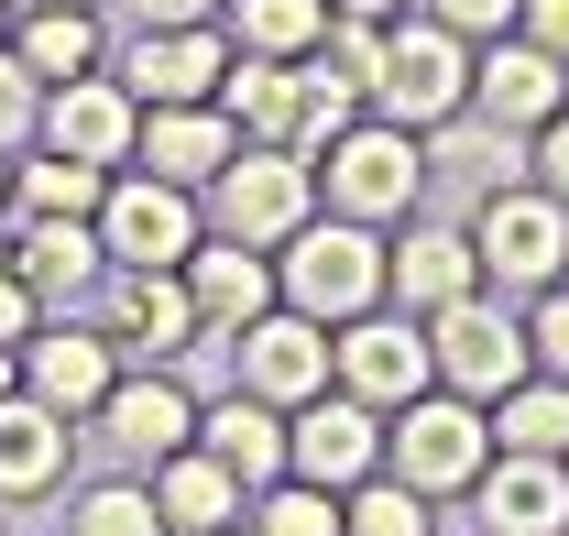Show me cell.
I'll use <instances>...</instances> for the list:
<instances>
[{
    "instance_id": "44",
    "label": "cell",
    "mask_w": 569,
    "mask_h": 536,
    "mask_svg": "<svg viewBox=\"0 0 569 536\" xmlns=\"http://www.w3.org/2000/svg\"><path fill=\"white\" fill-rule=\"evenodd\" d=\"M0 230H11V153H0Z\"/></svg>"
},
{
    "instance_id": "12",
    "label": "cell",
    "mask_w": 569,
    "mask_h": 536,
    "mask_svg": "<svg viewBox=\"0 0 569 536\" xmlns=\"http://www.w3.org/2000/svg\"><path fill=\"white\" fill-rule=\"evenodd\" d=\"M110 384H121V350H110L99 318H44V329L22 339V395L56 405L67 427H88V416L110 405Z\"/></svg>"
},
{
    "instance_id": "5",
    "label": "cell",
    "mask_w": 569,
    "mask_h": 536,
    "mask_svg": "<svg viewBox=\"0 0 569 536\" xmlns=\"http://www.w3.org/2000/svg\"><path fill=\"white\" fill-rule=\"evenodd\" d=\"M417 187H427V132L383 121V110H361L351 132L318 153V208H340V219H372V230L417 219Z\"/></svg>"
},
{
    "instance_id": "22",
    "label": "cell",
    "mask_w": 569,
    "mask_h": 536,
    "mask_svg": "<svg viewBox=\"0 0 569 536\" xmlns=\"http://www.w3.org/2000/svg\"><path fill=\"white\" fill-rule=\"evenodd\" d=\"M230 153H241V132H230L219 99H198V110H142V132H132V165L164 176V187H187V198H209V176Z\"/></svg>"
},
{
    "instance_id": "39",
    "label": "cell",
    "mask_w": 569,
    "mask_h": 536,
    "mask_svg": "<svg viewBox=\"0 0 569 536\" xmlns=\"http://www.w3.org/2000/svg\"><path fill=\"white\" fill-rule=\"evenodd\" d=\"M526 176H537V187L569 208V110L548 121V132H526Z\"/></svg>"
},
{
    "instance_id": "11",
    "label": "cell",
    "mask_w": 569,
    "mask_h": 536,
    "mask_svg": "<svg viewBox=\"0 0 569 536\" xmlns=\"http://www.w3.org/2000/svg\"><path fill=\"white\" fill-rule=\"evenodd\" d=\"M284 470L296 482H318V493H351V482H372L383 470V405L361 395H307L296 416H284Z\"/></svg>"
},
{
    "instance_id": "9",
    "label": "cell",
    "mask_w": 569,
    "mask_h": 536,
    "mask_svg": "<svg viewBox=\"0 0 569 536\" xmlns=\"http://www.w3.org/2000/svg\"><path fill=\"white\" fill-rule=\"evenodd\" d=\"M198 241H209V208L187 198V187H164V176H142V165L110 176V198H99V252H110V264L176 274Z\"/></svg>"
},
{
    "instance_id": "14",
    "label": "cell",
    "mask_w": 569,
    "mask_h": 536,
    "mask_svg": "<svg viewBox=\"0 0 569 536\" xmlns=\"http://www.w3.org/2000/svg\"><path fill=\"white\" fill-rule=\"evenodd\" d=\"M132 132H142V99H132L110 67L44 88V121H33L44 153H77V165H99V176H121V165H132Z\"/></svg>"
},
{
    "instance_id": "4",
    "label": "cell",
    "mask_w": 569,
    "mask_h": 536,
    "mask_svg": "<svg viewBox=\"0 0 569 536\" xmlns=\"http://www.w3.org/2000/svg\"><path fill=\"white\" fill-rule=\"evenodd\" d=\"M482 460H493V416L471 395H449V384H427V395H406L383 416V470L417 482L427 504H460L482 482Z\"/></svg>"
},
{
    "instance_id": "45",
    "label": "cell",
    "mask_w": 569,
    "mask_h": 536,
    "mask_svg": "<svg viewBox=\"0 0 569 536\" xmlns=\"http://www.w3.org/2000/svg\"><path fill=\"white\" fill-rule=\"evenodd\" d=\"M22 11H56V0H11V22H22Z\"/></svg>"
},
{
    "instance_id": "38",
    "label": "cell",
    "mask_w": 569,
    "mask_h": 536,
    "mask_svg": "<svg viewBox=\"0 0 569 536\" xmlns=\"http://www.w3.org/2000/svg\"><path fill=\"white\" fill-rule=\"evenodd\" d=\"M33 329H44V307H33V285H22V264H11V230H0V350H22Z\"/></svg>"
},
{
    "instance_id": "32",
    "label": "cell",
    "mask_w": 569,
    "mask_h": 536,
    "mask_svg": "<svg viewBox=\"0 0 569 536\" xmlns=\"http://www.w3.org/2000/svg\"><path fill=\"white\" fill-rule=\"evenodd\" d=\"M340 536H427V493L395 482V470H372V482L340 493Z\"/></svg>"
},
{
    "instance_id": "21",
    "label": "cell",
    "mask_w": 569,
    "mask_h": 536,
    "mask_svg": "<svg viewBox=\"0 0 569 536\" xmlns=\"http://www.w3.org/2000/svg\"><path fill=\"white\" fill-rule=\"evenodd\" d=\"M176 274H187V296H198V329H209L219 350L252 329L263 307H284V296H274V252H252V241H219V230H209V241H198Z\"/></svg>"
},
{
    "instance_id": "10",
    "label": "cell",
    "mask_w": 569,
    "mask_h": 536,
    "mask_svg": "<svg viewBox=\"0 0 569 536\" xmlns=\"http://www.w3.org/2000/svg\"><path fill=\"white\" fill-rule=\"evenodd\" d=\"M329 384L340 395H361V405H395L406 395H427L438 373H427V318H406V307H361L351 329H329Z\"/></svg>"
},
{
    "instance_id": "47",
    "label": "cell",
    "mask_w": 569,
    "mask_h": 536,
    "mask_svg": "<svg viewBox=\"0 0 569 536\" xmlns=\"http://www.w3.org/2000/svg\"><path fill=\"white\" fill-rule=\"evenodd\" d=\"M230 536H252V526H230Z\"/></svg>"
},
{
    "instance_id": "17",
    "label": "cell",
    "mask_w": 569,
    "mask_h": 536,
    "mask_svg": "<svg viewBox=\"0 0 569 536\" xmlns=\"http://www.w3.org/2000/svg\"><path fill=\"white\" fill-rule=\"evenodd\" d=\"M88 427H99L132 470H153V460H176V449H198V395L153 361V373H121V384H110V405H99Z\"/></svg>"
},
{
    "instance_id": "7",
    "label": "cell",
    "mask_w": 569,
    "mask_h": 536,
    "mask_svg": "<svg viewBox=\"0 0 569 536\" xmlns=\"http://www.w3.org/2000/svg\"><path fill=\"white\" fill-rule=\"evenodd\" d=\"M372 110H383V121H406V132L460 121V110H471V44H460L449 22H427V11H395V22H383Z\"/></svg>"
},
{
    "instance_id": "42",
    "label": "cell",
    "mask_w": 569,
    "mask_h": 536,
    "mask_svg": "<svg viewBox=\"0 0 569 536\" xmlns=\"http://www.w3.org/2000/svg\"><path fill=\"white\" fill-rule=\"evenodd\" d=\"M329 11H351V22H395V11H417V0H329Z\"/></svg>"
},
{
    "instance_id": "40",
    "label": "cell",
    "mask_w": 569,
    "mask_h": 536,
    "mask_svg": "<svg viewBox=\"0 0 569 536\" xmlns=\"http://www.w3.org/2000/svg\"><path fill=\"white\" fill-rule=\"evenodd\" d=\"M132 33H187V22H219V0H121Z\"/></svg>"
},
{
    "instance_id": "34",
    "label": "cell",
    "mask_w": 569,
    "mask_h": 536,
    "mask_svg": "<svg viewBox=\"0 0 569 536\" xmlns=\"http://www.w3.org/2000/svg\"><path fill=\"white\" fill-rule=\"evenodd\" d=\"M241 526H252V536H340V493H318V482H296V470H284V482L252 493V515H241Z\"/></svg>"
},
{
    "instance_id": "35",
    "label": "cell",
    "mask_w": 569,
    "mask_h": 536,
    "mask_svg": "<svg viewBox=\"0 0 569 536\" xmlns=\"http://www.w3.org/2000/svg\"><path fill=\"white\" fill-rule=\"evenodd\" d=\"M33 121H44V77L0 44V153H33Z\"/></svg>"
},
{
    "instance_id": "29",
    "label": "cell",
    "mask_w": 569,
    "mask_h": 536,
    "mask_svg": "<svg viewBox=\"0 0 569 536\" xmlns=\"http://www.w3.org/2000/svg\"><path fill=\"white\" fill-rule=\"evenodd\" d=\"M110 198V176L99 165H77V153H11V219H99Z\"/></svg>"
},
{
    "instance_id": "27",
    "label": "cell",
    "mask_w": 569,
    "mask_h": 536,
    "mask_svg": "<svg viewBox=\"0 0 569 536\" xmlns=\"http://www.w3.org/2000/svg\"><path fill=\"white\" fill-rule=\"evenodd\" d=\"M11 56L44 77V88H67V77H99V67H110V22H99V0L22 11V22H11Z\"/></svg>"
},
{
    "instance_id": "20",
    "label": "cell",
    "mask_w": 569,
    "mask_h": 536,
    "mask_svg": "<svg viewBox=\"0 0 569 536\" xmlns=\"http://www.w3.org/2000/svg\"><path fill=\"white\" fill-rule=\"evenodd\" d=\"M11 264H22V285H33L44 318H77L99 296L110 252H99V219H11Z\"/></svg>"
},
{
    "instance_id": "30",
    "label": "cell",
    "mask_w": 569,
    "mask_h": 536,
    "mask_svg": "<svg viewBox=\"0 0 569 536\" xmlns=\"http://www.w3.org/2000/svg\"><path fill=\"white\" fill-rule=\"evenodd\" d=\"M219 33H230V56H318V33H329V0H219Z\"/></svg>"
},
{
    "instance_id": "43",
    "label": "cell",
    "mask_w": 569,
    "mask_h": 536,
    "mask_svg": "<svg viewBox=\"0 0 569 536\" xmlns=\"http://www.w3.org/2000/svg\"><path fill=\"white\" fill-rule=\"evenodd\" d=\"M0 395H22V350H0Z\"/></svg>"
},
{
    "instance_id": "8",
    "label": "cell",
    "mask_w": 569,
    "mask_h": 536,
    "mask_svg": "<svg viewBox=\"0 0 569 536\" xmlns=\"http://www.w3.org/2000/svg\"><path fill=\"white\" fill-rule=\"evenodd\" d=\"M88 318L110 329L121 350V373H153V361H176V350H198V296H187V274H142V264H110L99 274V296H88Z\"/></svg>"
},
{
    "instance_id": "13",
    "label": "cell",
    "mask_w": 569,
    "mask_h": 536,
    "mask_svg": "<svg viewBox=\"0 0 569 536\" xmlns=\"http://www.w3.org/2000/svg\"><path fill=\"white\" fill-rule=\"evenodd\" d=\"M559 110H569V67L548 44H526V33L471 44V121H493V132H548Z\"/></svg>"
},
{
    "instance_id": "25",
    "label": "cell",
    "mask_w": 569,
    "mask_h": 536,
    "mask_svg": "<svg viewBox=\"0 0 569 536\" xmlns=\"http://www.w3.org/2000/svg\"><path fill=\"white\" fill-rule=\"evenodd\" d=\"M142 482H153V515H164V536H230L241 515H252V493H241V482H230L209 449H176V460H153Z\"/></svg>"
},
{
    "instance_id": "41",
    "label": "cell",
    "mask_w": 569,
    "mask_h": 536,
    "mask_svg": "<svg viewBox=\"0 0 569 536\" xmlns=\"http://www.w3.org/2000/svg\"><path fill=\"white\" fill-rule=\"evenodd\" d=\"M515 33H526V44H548V56L569 67V0H526V11H515Z\"/></svg>"
},
{
    "instance_id": "24",
    "label": "cell",
    "mask_w": 569,
    "mask_h": 536,
    "mask_svg": "<svg viewBox=\"0 0 569 536\" xmlns=\"http://www.w3.org/2000/svg\"><path fill=\"white\" fill-rule=\"evenodd\" d=\"M198 449H209L241 493H263V482H284V405H263V395H230L219 405H198Z\"/></svg>"
},
{
    "instance_id": "15",
    "label": "cell",
    "mask_w": 569,
    "mask_h": 536,
    "mask_svg": "<svg viewBox=\"0 0 569 536\" xmlns=\"http://www.w3.org/2000/svg\"><path fill=\"white\" fill-rule=\"evenodd\" d=\"M110 77L132 88L142 110H198V99H219V77H230V33H219V22H187V33H132V44L110 56Z\"/></svg>"
},
{
    "instance_id": "37",
    "label": "cell",
    "mask_w": 569,
    "mask_h": 536,
    "mask_svg": "<svg viewBox=\"0 0 569 536\" xmlns=\"http://www.w3.org/2000/svg\"><path fill=\"white\" fill-rule=\"evenodd\" d=\"M417 11H427V22H449L460 44H493V33H515L526 0H417Z\"/></svg>"
},
{
    "instance_id": "36",
    "label": "cell",
    "mask_w": 569,
    "mask_h": 536,
    "mask_svg": "<svg viewBox=\"0 0 569 536\" xmlns=\"http://www.w3.org/2000/svg\"><path fill=\"white\" fill-rule=\"evenodd\" d=\"M526 350H537V373H559V384H569V285L526 296Z\"/></svg>"
},
{
    "instance_id": "18",
    "label": "cell",
    "mask_w": 569,
    "mask_h": 536,
    "mask_svg": "<svg viewBox=\"0 0 569 536\" xmlns=\"http://www.w3.org/2000/svg\"><path fill=\"white\" fill-rule=\"evenodd\" d=\"M230 361H241V395L284 405V416H296L307 395H329V329L296 318V307H263L252 329L230 339Z\"/></svg>"
},
{
    "instance_id": "6",
    "label": "cell",
    "mask_w": 569,
    "mask_h": 536,
    "mask_svg": "<svg viewBox=\"0 0 569 536\" xmlns=\"http://www.w3.org/2000/svg\"><path fill=\"white\" fill-rule=\"evenodd\" d=\"M427 373H438L449 395H471V405L515 395V384L537 373V350H526V307L493 296V285H471L460 307H438V318H427Z\"/></svg>"
},
{
    "instance_id": "16",
    "label": "cell",
    "mask_w": 569,
    "mask_h": 536,
    "mask_svg": "<svg viewBox=\"0 0 569 536\" xmlns=\"http://www.w3.org/2000/svg\"><path fill=\"white\" fill-rule=\"evenodd\" d=\"M471 285H482L471 230H449V219H395V241H383V307L438 318V307H460Z\"/></svg>"
},
{
    "instance_id": "46",
    "label": "cell",
    "mask_w": 569,
    "mask_h": 536,
    "mask_svg": "<svg viewBox=\"0 0 569 536\" xmlns=\"http://www.w3.org/2000/svg\"><path fill=\"white\" fill-rule=\"evenodd\" d=\"M0 44H11V0H0Z\"/></svg>"
},
{
    "instance_id": "2",
    "label": "cell",
    "mask_w": 569,
    "mask_h": 536,
    "mask_svg": "<svg viewBox=\"0 0 569 536\" xmlns=\"http://www.w3.org/2000/svg\"><path fill=\"white\" fill-rule=\"evenodd\" d=\"M471 264H482V285L493 296H548V285H569V208L537 187V176H515V187H493V198H471Z\"/></svg>"
},
{
    "instance_id": "19",
    "label": "cell",
    "mask_w": 569,
    "mask_h": 536,
    "mask_svg": "<svg viewBox=\"0 0 569 536\" xmlns=\"http://www.w3.org/2000/svg\"><path fill=\"white\" fill-rule=\"evenodd\" d=\"M482 536H569V460H526V449H493L482 482L460 493Z\"/></svg>"
},
{
    "instance_id": "33",
    "label": "cell",
    "mask_w": 569,
    "mask_h": 536,
    "mask_svg": "<svg viewBox=\"0 0 569 536\" xmlns=\"http://www.w3.org/2000/svg\"><path fill=\"white\" fill-rule=\"evenodd\" d=\"M67 536H164V515H153V482L142 470H121V482H88L77 493Z\"/></svg>"
},
{
    "instance_id": "28",
    "label": "cell",
    "mask_w": 569,
    "mask_h": 536,
    "mask_svg": "<svg viewBox=\"0 0 569 536\" xmlns=\"http://www.w3.org/2000/svg\"><path fill=\"white\" fill-rule=\"evenodd\" d=\"M427 176H460L471 198H493V187L526 176V132H493V121H471V110H460V121H438V132H427Z\"/></svg>"
},
{
    "instance_id": "31",
    "label": "cell",
    "mask_w": 569,
    "mask_h": 536,
    "mask_svg": "<svg viewBox=\"0 0 569 536\" xmlns=\"http://www.w3.org/2000/svg\"><path fill=\"white\" fill-rule=\"evenodd\" d=\"M482 416H493V449L569 460V384H559V373H526V384H515V395H493Z\"/></svg>"
},
{
    "instance_id": "1",
    "label": "cell",
    "mask_w": 569,
    "mask_h": 536,
    "mask_svg": "<svg viewBox=\"0 0 569 536\" xmlns=\"http://www.w3.org/2000/svg\"><path fill=\"white\" fill-rule=\"evenodd\" d=\"M274 296L296 307V318H318V329H351L361 307H383V230L318 208V219L274 252Z\"/></svg>"
},
{
    "instance_id": "23",
    "label": "cell",
    "mask_w": 569,
    "mask_h": 536,
    "mask_svg": "<svg viewBox=\"0 0 569 536\" xmlns=\"http://www.w3.org/2000/svg\"><path fill=\"white\" fill-rule=\"evenodd\" d=\"M219 110H230L241 142H296V153H307V56H296V67H284V56H230Z\"/></svg>"
},
{
    "instance_id": "3",
    "label": "cell",
    "mask_w": 569,
    "mask_h": 536,
    "mask_svg": "<svg viewBox=\"0 0 569 536\" xmlns=\"http://www.w3.org/2000/svg\"><path fill=\"white\" fill-rule=\"evenodd\" d=\"M209 230L219 241H252V252H284L307 219H318V153H296V142H241L230 165L209 176Z\"/></svg>"
},
{
    "instance_id": "26",
    "label": "cell",
    "mask_w": 569,
    "mask_h": 536,
    "mask_svg": "<svg viewBox=\"0 0 569 536\" xmlns=\"http://www.w3.org/2000/svg\"><path fill=\"white\" fill-rule=\"evenodd\" d=\"M67 449H77V427L56 416V405L0 395V504H33V493H56V482H67Z\"/></svg>"
}]
</instances>
